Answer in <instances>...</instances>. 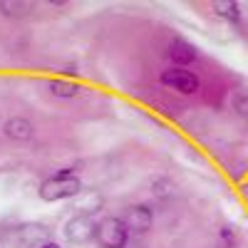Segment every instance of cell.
<instances>
[{
	"instance_id": "6da1fadb",
	"label": "cell",
	"mask_w": 248,
	"mask_h": 248,
	"mask_svg": "<svg viewBox=\"0 0 248 248\" xmlns=\"http://www.w3.org/2000/svg\"><path fill=\"white\" fill-rule=\"evenodd\" d=\"M79 191H82V181H79V176H75L72 169L57 171L55 176L45 179L43 184H40V189H37L40 199H43V201H50V203L65 201V199H75Z\"/></svg>"
},
{
	"instance_id": "7a4b0ae2",
	"label": "cell",
	"mask_w": 248,
	"mask_h": 248,
	"mask_svg": "<svg viewBox=\"0 0 248 248\" xmlns=\"http://www.w3.org/2000/svg\"><path fill=\"white\" fill-rule=\"evenodd\" d=\"M97 243L102 248H124L129 241V229L127 223L117 216H107L97 223V233H94Z\"/></svg>"
},
{
	"instance_id": "3957f363",
	"label": "cell",
	"mask_w": 248,
	"mask_h": 248,
	"mask_svg": "<svg viewBox=\"0 0 248 248\" xmlns=\"http://www.w3.org/2000/svg\"><path fill=\"white\" fill-rule=\"evenodd\" d=\"M159 82L164 87H169L179 94H196L199 87H201V82L194 72L189 70H184V67H169V70H164L159 75Z\"/></svg>"
},
{
	"instance_id": "277c9868",
	"label": "cell",
	"mask_w": 248,
	"mask_h": 248,
	"mask_svg": "<svg viewBox=\"0 0 248 248\" xmlns=\"http://www.w3.org/2000/svg\"><path fill=\"white\" fill-rule=\"evenodd\" d=\"M97 233V223H94V216L92 214H75L67 223H65V238L67 243H75V246H85L94 238Z\"/></svg>"
},
{
	"instance_id": "5b68a950",
	"label": "cell",
	"mask_w": 248,
	"mask_h": 248,
	"mask_svg": "<svg viewBox=\"0 0 248 248\" xmlns=\"http://www.w3.org/2000/svg\"><path fill=\"white\" fill-rule=\"evenodd\" d=\"M122 221L127 223L129 231H134V233H147V231L152 229V223H154V214H152V209H147V206L137 203V206H129Z\"/></svg>"
},
{
	"instance_id": "8992f818",
	"label": "cell",
	"mask_w": 248,
	"mask_h": 248,
	"mask_svg": "<svg viewBox=\"0 0 248 248\" xmlns=\"http://www.w3.org/2000/svg\"><path fill=\"white\" fill-rule=\"evenodd\" d=\"M5 134L15 141H30L35 137V124L28 119V117H10L5 122Z\"/></svg>"
},
{
	"instance_id": "52a82bcc",
	"label": "cell",
	"mask_w": 248,
	"mask_h": 248,
	"mask_svg": "<svg viewBox=\"0 0 248 248\" xmlns=\"http://www.w3.org/2000/svg\"><path fill=\"white\" fill-rule=\"evenodd\" d=\"M20 241H23L25 248H43L50 238V231L45 229V226H40V223H28L20 229Z\"/></svg>"
},
{
	"instance_id": "ba28073f",
	"label": "cell",
	"mask_w": 248,
	"mask_h": 248,
	"mask_svg": "<svg viewBox=\"0 0 248 248\" xmlns=\"http://www.w3.org/2000/svg\"><path fill=\"white\" fill-rule=\"evenodd\" d=\"M167 55L174 62V67H184V65H189V62L196 60V47L191 43H186V40H174Z\"/></svg>"
},
{
	"instance_id": "9c48e42d",
	"label": "cell",
	"mask_w": 248,
	"mask_h": 248,
	"mask_svg": "<svg viewBox=\"0 0 248 248\" xmlns=\"http://www.w3.org/2000/svg\"><path fill=\"white\" fill-rule=\"evenodd\" d=\"M47 90L55 94V97H62V99H75L77 94H79V85L77 82H72V79H62V77H57V79H47Z\"/></svg>"
},
{
	"instance_id": "30bf717a",
	"label": "cell",
	"mask_w": 248,
	"mask_h": 248,
	"mask_svg": "<svg viewBox=\"0 0 248 248\" xmlns=\"http://www.w3.org/2000/svg\"><path fill=\"white\" fill-rule=\"evenodd\" d=\"M214 10L223 20H229V23H241V8L233 0H218V3H214Z\"/></svg>"
},
{
	"instance_id": "8fae6325",
	"label": "cell",
	"mask_w": 248,
	"mask_h": 248,
	"mask_svg": "<svg viewBox=\"0 0 248 248\" xmlns=\"http://www.w3.org/2000/svg\"><path fill=\"white\" fill-rule=\"evenodd\" d=\"M233 105H236V112H238V114L248 117V97H246V94H236Z\"/></svg>"
},
{
	"instance_id": "7c38bea8",
	"label": "cell",
	"mask_w": 248,
	"mask_h": 248,
	"mask_svg": "<svg viewBox=\"0 0 248 248\" xmlns=\"http://www.w3.org/2000/svg\"><path fill=\"white\" fill-rule=\"evenodd\" d=\"M221 236L226 238V243H229V246H233V236H231V231H229V229H221Z\"/></svg>"
},
{
	"instance_id": "4fadbf2b",
	"label": "cell",
	"mask_w": 248,
	"mask_h": 248,
	"mask_svg": "<svg viewBox=\"0 0 248 248\" xmlns=\"http://www.w3.org/2000/svg\"><path fill=\"white\" fill-rule=\"evenodd\" d=\"M43 248H62V246H60V243H55V241H47Z\"/></svg>"
}]
</instances>
